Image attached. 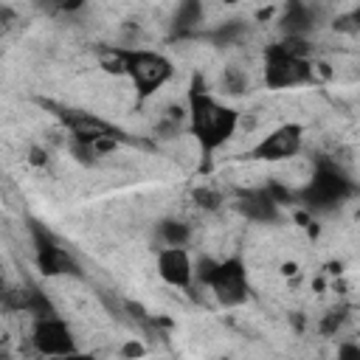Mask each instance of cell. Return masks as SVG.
<instances>
[{
	"mask_svg": "<svg viewBox=\"0 0 360 360\" xmlns=\"http://www.w3.org/2000/svg\"><path fill=\"white\" fill-rule=\"evenodd\" d=\"M191 225L177 217H163L155 222V239L160 248H188L191 245Z\"/></svg>",
	"mask_w": 360,
	"mask_h": 360,
	"instance_id": "obj_15",
	"label": "cell"
},
{
	"mask_svg": "<svg viewBox=\"0 0 360 360\" xmlns=\"http://www.w3.org/2000/svg\"><path fill=\"white\" fill-rule=\"evenodd\" d=\"M11 304H14L20 312H25L31 321H34V318L59 315V309H56V304L51 301V295H48V292H42L39 287H25V290H17Z\"/></svg>",
	"mask_w": 360,
	"mask_h": 360,
	"instance_id": "obj_13",
	"label": "cell"
},
{
	"mask_svg": "<svg viewBox=\"0 0 360 360\" xmlns=\"http://www.w3.org/2000/svg\"><path fill=\"white\" fill-rule=\"evenodd\" d=\"M248 20H225V22H219L217 28H211V31H205L202 34V39L205 42H211L214 48H228V45H239L245 37H248Z\"/></svg>",
	"mask_w": 360,
	"mask_h": 360,
	"instance_id": "obj_16",
	"label": "cell"
},
{
	"mask_svg": "<svg viewBox=\"0 0 360 360\" xmlns=\"http://www.w3.org/2000/svg\"><path fill=\"white\" fill-rule=\"evenodd\" d=\"M194 200H197L200 205H205V208H217V205L222 202V200H219V194H214V191H208V188H205V191H197V194H194Z\"/></svg>",
	"mask_w": 360,
	"mask_h": 360,
	"instance_id": "obj_18",
	"label": "cell"
},
{
	"mask_svg": "<svg viewBox=\"0 0 360 360\" xmlns=\"http://www.w3.org/2000/svg\"><path fill=\"white\" fill-rule=\"evenodd\" d=\"M194 278L211 290L219 307H242L250 295V278H248V264L239 253H231L225 259H211L202 256L194 264Z\"/></svg>",
	"mask_w": 360,
	"mask_h": 360,
	"instance_id": "obj_5",
	"label": "cell"
},
{
	"mask_svg": "<svg viewBox=\"0 0 360 360\" xmlns=\"http://www.w3.org/2000/svg\"><path fill=\"white\" fill-rule=\"evenodd\" d=\"M205 20V6L202 0H177L174 14H172V37H188L194 34Z\"/></svg>",
	"mask_w": 360,
	"mask_h": 360,
	"instance_id": "obj_14",
	"label": "cell"
},
{
	"mask_svg": "<svg viewBox=\"0 0 360 360\" xmlns=\"http://www.w3.org/2000/svg\"><path fill=\"white\" fill-rule=\"evenodd\" d=\"M101 62L107 70L124 73L132 82L141 101L163 90L174 76V62L152 48H112L101 56Z\"/></svg>",
	"mask_w": 360,
	"mask_h": 360,
	"instance_id": "obj_3",
	"label": "cell"
},
{
	"mask_svg": "<svg viewBox=\"0 0 360 360\" xmlns=\"http://www.w3.org/2000/svg\"><path fill=\"white\" fill-rule=\"evenodd\" d=\"M312 45L301 37H281L262 51V82L267 90H292L315 84Z\"/></svg>",
	"mask_w": 360,
	"mask_h": 360,
	"instance_id": "obj_2",
	"label": "cell"
},
{
	"mask_svg": "<svg viewBox=\"0 0 360 360\" xmlns=\"http://www.w3.org/2000/svg\"><path fill=\"white\" fill-rule=\"evenodd\" d=\"M14 20H17V14H14L8 6H0V34L8 31V28L14 25Z\"/></svg>",
	"mask_w": 360,
	"mask_h": 360,
	"instance_id": "obj_19",
	"label": "cell"
},
{
	"mask_svg": "<svg viewBox=\"0 0 360 360\" xmlns=\"http://www.w3.org/2000/svg\"><path fill=\"white\" fill-rule=\"evenodd\" d=\"M357 197L354 177L335 160H318L304 186L292 188V202L309 214H332Z\"/></svg>",
	"mask_w": 360,
	"mask_h": 360,
	"instance_id": "obj_4",
	"label": "cell"
},
{
	"mask_svg": "<svg viewBox=\"0 0 360 360\" xmlns=\"http://www.w3.org/2000/svg\"><path fill=\"white\" fill-rule=\"evenodd\" d=\"M323 25V11L309 0H284V11L278 14V34L281 37H301L309 39Z\"/></svg>",
	"mask_w": 360,
	"mask_h": 360,
	"instance_id": "obj_9",
	"label": "cell"
},
{
	"mask_svg": "<svg viewBox=\"0 0 360 360\" xmlns=\"http://www.w3.org/2000/svg\"><path fill=\"white\" fill-rule=\"evenodd\" d=\"M31 343L37 354L45 357H73L79 354L76 335L70 323L62 315H48V318H34L31 321Z\"/></svg>",
	"mask_w": 360,
	"mask_h": 360,
	"instance_id": "obj_8",
	"label": "cell"
},
{
	"mask_svg": "<svg viewBox=\"0 0 360 360\" xmlns=\"http://www.w3.org/2000/svg\"><path fill=\"white\" fill-rule=\"evenodd\" d=\"M304 149V127L301 124H278L267 135H262L248 152V160H264V163H278V160H292Z\"/></svg>",
	"mask_w": 360,
	"mask_h": 360,
	"instance_id": "obj_7",
	"label": "cell"
},
{
	"mask_svg": "<svg viewBox=\"0 0 360 360\" xmlns=\"http://www.w3.org/2000/svg\"><path fill=\"white\" fill-rule=\"evenodd\" d=\"M158 276L174 287V290H188L194 284V259L188 248H158Z\"/></svg>",
	"mask_w": 360,
	"mask_h": 360,
	"instance_id": "obj_11",
	"label": "cell"
},
{
	"mask_svg": "<svg viewBox=\"0 0 360 360\" xmlns=\"http://www.w3.org/2000/svg\"><path fill=\"white\" fill-rule=\"evenodd\" d=\"M233 208H236L248 222H256V225H278V222H281V205L276 202V197L270 194L267 186L239 191Z\"/></svg>",
	"mask_w": 360,
	"mask_h": 360,
	"instance_id": "obj_10",
	"label": "cell"
},
{
	"mask_svg": "<svg viewBox=\"0 0 360 360\" xmlns=\"http://www.w3.org/2000/svg\"><path fill=\"white\" fill-rule=\"evenodd\" d=\"M39 8H62L65 6V0H34Z\"/></svg>",
	"mask_w": 360,
	"mask_h": 360,
	"instance_id": "obj_21",
	"label": "cell"
},
{
	"mask_svg": "<svg viewBox=\"0 0 360 360\" xmlns=\"http://www.w3.org/2000/svg\"><path fill=\"white\" fill-rule=\"evenodd\" d=\"M34 264L45 278H84V267L70 248H65L45 225L31 222Z\"/></svg>",
	"mask_w": 360,
	"mask_h": 360,
	"instance_id": "obj_6",
	"label": "cell"
},
{
	"mask_svg": "<svg viewBox=\"0 0 360 360\" xmlns=\"http://www.w3.org/2000/svg\"><path fill=\"white\" fill-rule=\"evenodd\" d=\"M62 118H65V124H68V129H70V141H79V143H96L98 138H107V135L124 141V135H121L115 127H110L107 121H101V118H96V115H90V112L65 110Z\"/></svg>",
	"mask_w": 360,
	"mask_h": 360,
	"instance_id": "obj_12",
	"label": "cell"
},
{
	"mask_svg": "<svg viewBox=\"0 0 360 360\" xmlns=\"http://www.w3.org/2000/svg\"><path fill=\"white\" fill-rule=\"evenodd\" d=\"M6 290H8V284H6V276L0 270V298H6Z\"/></svg>",
	"mask_w": 360,
	"mask_h": 360,
	"instance_id": "obj_23",
	"label": "cell"
},
{
	"mask_svg": "<svg viewBox=\"0 0 360 360\" xmlns=\"http://www.w3.org/2000/svg\"><path fill=\"white\" fill-rule=\"evenodd\" d=\"M186 121H188V135L197 141L202 160L208 163L239 129V110L219 101L202 73H194L186 90Z\"/></svg>",
	"mask_w": 360,
	"mask_h": 360,
	"instance_id": "obj_1",
	"label": "cell"
},
{
	"mask_svg": "<svg viewBox=\"0 0 360 360\" xmlns=\"http://www.w3.org/2000/svg\"><path fill=\"white\" fill-rule=\"evenodd\" d=\"M346 354H360V349L357 346H343L340 349V357H346Z\"/></svg>",
	"mask_w": 360,
	"mask_h": 360,
	"instance_id": "obj_22",
	"label": "cell"
},
{
	"mask_svg": "<svg viewBox=\"0 0 360 360\" xmlns=\"http://www.w3.org/2000/svg\"><path fill=\"white\" fill-rule=\"evenodd\" d=\"M248 87H250V79H248V73L242 68H236V65L222 68V73H219V90L225 96H245Z\"/></svg>",
	"mask_w": 360,
	"mask_h": 360,
	"instance_id": "obj_17",
	"label": "cell"
},
{
	"mask_svg": "<svg viewBox=\"0 0 360 360\" xmlns=\"http://www.w3.org/2000/svg\"><path fill=\"white\" fill-rule=\"evenodd\" d=\"M354 20H357L354 14L338 17V20H335V28H338V31H357V22H354Z\"/></svg>",
	"mask_w": 360,
	"mask_h": 360,
	"instance_id": "obj_20",
	"label": "cell"
}]
</instances>
